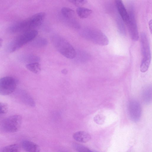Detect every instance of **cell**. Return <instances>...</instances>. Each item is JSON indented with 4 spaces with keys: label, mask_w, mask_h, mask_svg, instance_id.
<instances>
[{
    "label": "cell",
    "mask_w": 152,
    "mask_h": 152,
    "mask_svg": "<svg viewBox=\"0 0 152 152\" xmlns=\"http://www.w3.org/2000/svg\"><path fill=\"white\" fill-rule=\"evenodd\" d=\"M73 145V148L77 152H96L90 150L85 146L78 143H74Z\"/></svg>",
    "instance_id": "cell-19"
},
{
    "label": "cell",
    "mask_w": 152,
    "mask_h": 152,
    "mask_svg": "<svg viewBox=\"0 0 152 152\" xmlns=\"http://www.w3.org/2000/svg\"><path fill=\"white\" fill-rule=\"evenodd\" d=\"M22 118L19 115L7 117L0 121V130L6 133H13L18 131L20 128Z\"/></svg>",
    "instance_id": "cell-6"
},
{
    "label": "cell",
    "mask_w": 152,
    "mask_h": 152,
    "mask_svg": "<svg viewBox=\"0 0 152 152\" xmlns=\"http://www.w3.org/2000/svg\"><path fill=\"white\" fill-rule=\"evenodd\" d=\"M81 34L85 38L97 45L105 46L108 44L109 40L107 37L99 29L85 28L82 31Z\"/></svg>",
    "instance_id": "cell-5"
},
{
    "label": "cell",
    "mask_w": 152,
    "mask_h": 152,
    "mask_svg": "<svg viewBox=\"0 0 152 152\" xmlns=\"http://www.w3.org/2000/svg\"><path fill=\"white\" fill-rule=\"evenodd\" d=\"M152 87L147 86L143 90L142 94L143 101L145 104H149L152 100Z\"/></svg>",
    "instance_id": "cell-14"
},
{
    "label": "cell",
    "mask_w": 152,
    "mask_h": 152,
    "mask_svg": "<svg viewBox=\"0 0 152 152\" xmlns=\"http://www.w3.org/2000/svg\"><path fill=\"white\" fill-rule=\"evenodd\" d=\"M128 109L130 119L134 122L138 121L141 115V108L140 103L134 100H131L128 104Z\"/></svg>",
    "instance_id": "cell-9"
},
{
    "label": "cell",
    "mask_w": 152,
    "mask_h": 152,
    "mask_svg": "<svg viewBox=\"0 0 152 152\" xmlns=\"http://www.w3.org/2000/svg\"><path fill=\"white\" fill-rule=\"evenodd\" d=\"M20 99L25 103L31 106L35 105V102L31 96L24 91H20Z\"/></svg>",
    "instance_id": "cell-15"
},
{
    "label": "cell",
    "mask_w": 152,
    "mask_h": 152,
    "mask_svg": "<svg viewBox=\"0 0 152 152\" xmlns=\"http://www.w3.org/2000/svg\"><path fill=\"white\" fill-rule=\"evenodd\" d=\"M62 72L63 74H66L67 73V71L66 69H64L62 70Z\"/></svg>",
    "instance_id": "cell-27"
},
{
    "label": "cell",
    "mask_w": 152,
    "mask_h": 152,
    "mask_svg": "<svg viewBox=\"0 0 152 152\" xmlns=\"http://www.w3.org/2000/svg\"><path fill=\"white\" fill-rule=\"evenodd\" d=\"M104 117L103 116L99 115H96L94 118V121L99 124H103L104 123Z\"/></svg>",
    "instance_id": "cell-24"
},
{
    "label": "cell",
    "mask_w": 152,
    "mask_h": 152,
    "mask_svg": "<svg viewBox=\"0 0 152 152\" xmlns=\"http://www.w3.org/2000/svg\"><path fill=\"white\" fill-rule=\"evenodd\" d=\"M25 57V59L27 61L31 62V63L37 62L39 60V58L36 56L34 55H28Z\"/></svg>",
    "instance_id": "cell-25"
},
{
    "label": "cell",
    "mask_w": 152,
    "mask_h": 152,
    "mask_svg": "<svg viewBox=\"0 0 152 152\" xmlns=\"http://www.w3.org/2000/svg\"><path fill=\"white\" fill-rule=\"evenodd\" d=\"M141 51L142 59L140 70L145 72L148 69L151 60V54L149 41L146 34L142 32L140 35Z\"/></svg>",
    "instance_id": "cell-4"
},
{
    "label": "cell",
    "mask_w": 152,
    "mask_h": 152,
    "mask_svg": "<svg viewBox=\"0 0 152 152\" xmlns=\"http://www.w3.org/2000/svg\"><path fill=\"white\" fill-rule=\"evenodd\" d=\"M69 1L76 6L79 7L86 4L87 1L85 0H70Z\"/></svg>",
    "instance_id": "cell-23"
},
{
    "label": "cell",
    "mask_w": 152,
    "mask_h": 152,
    "mask_svg": "<svg viewBox=\"0 0 152 152\" xmlns=\"http://www.w3.org/2000/svg\"><path fill=\"white\" fill-rule=\"evenodd\" d=\"M117 23L118 30L121 34L125 35L126 34V30L124 25L121 18L118 17L117 19Z\"/></svg>",
    "instance_id": "cell-20"
},
{
    "label": "cell",
    "mask_w": 152,
    "mask_h": 152,
    "mask_svg": "<svg viewBox=\"0 0 152 152\" xmlns=\"http://www.w3.org/2000/svg\"><path fill=\"white\" fill-rule=\"evenodd\" d=\"M45 16V14L44 12L37 13L24 20L11 25L8 28L7 31L11 33H23L33 30L42 23Z\"/></svg>",
    "instance_id": "cell-1"
},
{
    "label": "cell",
    "mask_w": 152,
    "mask_h": 152,
    "mask_svg": "<svg viewBox=\"0 0 152 152\" xmlns=\"http://www.w3.org/2000/svg\"><path fill=\"white\" fill-rule=\"evenodd\" d=\"M61 12L63 16L72 26L77 28L79 27L80 25L76 20L74 10L69 7H64L62 8Z\"/></svg>",
    "instance_id": "cell-10"
},
{
    "label": "cell",
    "mask_w": 152,
    "mask_h": 152,
    "mask_svg": "<svg viewBox=\"0 0 152 152\" xmlns=\"http://www.w3.org/2000/svg\"><path fill=\"white\" fill-rule=\"evenodd\" d=\"M91 10L83 7H78L77 9L76 12L81 18H85L88 17L92 13Z\"/></svg>",
    "instance_id": "cell-16"
},
{
    "label": "cell",
    "mask_w": 152,
    "mask_h": 152,
    "mask_svg": "<svg viewBox=\"0 0 152 152\" xmlns=\"http://www.w3.org/2000/svg\"><path fill=\"white\" fill-rule=\"evenodd\" d=\"M20 147L16 144L9 145L0 148V152H19Z\"/></svg>",
    "instance_id": "cell-18"
},
{
    "label": "cell",
    "mask_w": 152,
    "mask_h": 152,
    "mask_svg": "<svg viewBox=\"0 0 152 152\" xmlns=\"http://www.w3.org/2000/svg\"><path fill=\"white\" fill-rule=\"evenodd\" d=\"M51 40L56 49L65 57L69 59L75 57L76 52L75 49L65 39L58 35H54Z\"/></svg>",
    "instance_id": "cell-3"
},
{
    "label": "cell",
    "mask_w": 152,
    "mask_h": 152,
    "mask_svg": "<svg viewBox=\"0 0 152 152\" xmlns=\"http://www.w3.org/2000/svg\"><path fill=\"white\" fill-rule=\"evenodd\" d=\"M38 34L37 31L34 29L22 33L9 43L7 48V51L13 52L18 50L34 40Z\"/></svg>",
    "instance_id": "cell-2"
},
{
    "label": "cell",
    "mask_w": 152,
    "mask_h": 152,
    "mask_svg": "<svg viewBox=\"0 0 152 152\" xmlns=\"http://www.w3.org/2000/svg\"><path fill=\"white\" fill-rule=\"evenodd\" d=\"M149 29L150 30L151 33L152 32V20H151L149 22Z\"/></svg>",
    "instance_id": "cell-26"
},
{
    "label": "cell",
    "mask_w": 152,
    "mask_h": 152,
    "mask_svg": "<svg viewBox=\"0 0 152 152\" xmlns=\"http://www.w3.org/2000/svg\"><path fill=\"white\" fill-rule=\"evenodd\" d=\"M66 152L62 151H61V152Z\"/></svg>",
    "instance_id": "cell-29"
},
{
    "label": "cell",
    "mask_w": 152,
    "mask_h": 152,
    "mask_svg": "<svg viewBox=\"0 0 152 152\" xmlns=\"http://www.w3.org/2000/svg\"><path fill=\"white\" fill-rule=\"evenodd\" d=\"M34 45L37 47H41L46 45L48 43V41L44 38L39 37L34 40Z\"/></svg>",
    "instance_id": "cell-21"
},
{
    "label": "cell",
    "mask_w": 152,
    "mask_h": 152,
    "mask_svg": "<svg viewBox=\"0 0 152 152\" xmlns=\"http://www.w3.org/2000/svg\"><path fill=\"white\" fill-rule=\"evenodd\" d=\"M17 85L16 79L11 76H6L0 78V95L6 96L14 92Z\"/></svg>",
    "instance_id": "cell-7"
},
{
    "label": "cell",
    "mask_w": 152,
    "mask_h": 152,
    "mask_svg": "<svg viewBox=\"0 0 152 152\" xmlns=\"http://www.w3.org/2000/svg\"><path fill=\"white\" fill-rule=\"evenodd\" d=\"M22 146L26 152H40V148L38 145L29 140L23 141Z\"/></svg>",
    "instance_id": "cell-13"
},
{
    "label": "cell",
    "mask_w": 152,
    "mask_h": 152,
    "mask_svg": "<svg viewBox=\"0 0 152 152\" xmlns=\"http://www.w3.org/2000/svg\"><path fill=\"white\" fill-rule=\"evenodd\" d=\"M8 110L7 104L4 102H0V114L7 113Z\"/></svg>",
    "instance_id": "cell-22"
},
{
    "label": "cell",
    "mask_w": 152,
    "mask_h": 152,
    "mask_svg": "<svg viewBox=\"0 0 152 152\" xmlns=\"http://www.w3.org/2000/svg\"><path fill=\"white\" fill-rule=\"evenodd\" d=\"M128 14L129 19L126 23L132 39L137 41L139 39V36L134 9L132 7H130Z\"/></svg>",
    "instance_id": "cell-8"
},
{
    "label": "cell",
    "mask_w": 152,
    "mask_h": 152,
    "mask_svg": "<svg viewBox=\"0 0 152 152\" xmlns=\"http://www.w3.org/2000/svg\"><path fill=\"white\" fill-rule=\"evenodd\" d=\"M26 67L30 71L35 74L39 73L41 70L40 65L38 62L29 63L26 64Z\"/></svg>",
    "instance_id": "cell-17"
},
{
    "label": "cell",
    "mask_w": 152,
    "mask_h": 152,
    "mask_svg": "<svg viewBox=\"0 0 152 152\" xmlns=\"http://www.w3.org/2000/svg\"><path fill=\"white\" fill-rule=\"evenodd\" d=\"M115 4L120 17L123 21L126 23L129 19V15L122 1L120 0H116Z\"/></svg>",
    "instance_id": "cell-11"
},
{
    "label": "cell",
    "mask_w": 152,
    "mask_h": 152,
    "mask_svg": "<svg viewBox=\"0 0 152 152\" xmlns=\"http://www.w3.org/2000/svg\"><path fill=\"white\" fill-rule=\"evenodd\" d=\"M3 43V40L2 39L0 38V48L1 46Z\"/></svg>",
    "instance_id": "cell-28"
},
{
    "label": "cell",
    "mask_w": 152,
    "mask_h": 152,
    "mask_svg": "<svg viewBox=\"0 0 152 152\" xmlns=\"http://www.w3.org/2000/svg\"><path fill=\"white\" fill-rule=\"evenodd\" d=\"M73 138L79 142L86 143L91 139V135L88 132L83 131L77 132L74 134Z\"/></svg>",
    "instance_id": "cell-12"
}]
</instances>
